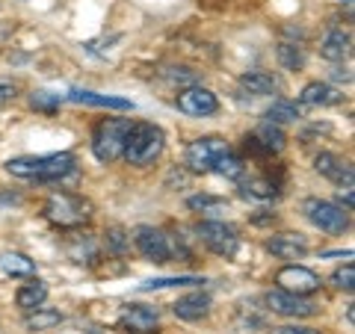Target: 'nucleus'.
<instances>
[{"label": "nucleus", "instance_id": "nucleus-1", "mask_svg": "<svg viewBox=\"0 0 355 334\" xmlns=\"http://www.w3.org/2000/svg\"><path fill=\"white\" fill-rule=\"evenodd\" d=\"M74 154L62 151V154H24V157H12L6 163V172L12 177H24V181H39V184H51V181H62L74 172Z\"/></svg>", "mask_w": 355, "mask_h": 334}, {"label": "nucleus", "instance_id": "nucleus-2", "mask_svg": "<svg viewBox=\"0 0 355 334\" xmlns=\"http://www.w3.org/2000/svg\"><path fill=\"white\" fill-rule=\"evenodd\" d=\"M166 146V137L157 125H148V121H133L130 130H128V139H125V157L130 166H148L154 163L163 154Z\"/></svg>", "mask_w": 355, "mask_h": 334}, {"label": "nucleus", "instance_id": "nucleus-3", "mask_svg": "<svg viewBox=\"0 0 355 334\" xmlns=\"http://www.w3.org/2000/svg\"><path fill=\"white\" fill-rule=\"evenodd\" d=\"M44 219L57 228H80L92 216V204L74 193H51L42 207Z\"/></svg>", "mask_w": 355, "mask_h": 334}, {"label": "nucleus", "instance_id": "nucleus-4", "mask_svg": "<svg viewBox=\"0 0 355 334\" xmlns=\"http://www.w3.org/2000/svg\"><path fill=\"white\" fill-rule=\"evenodd\" d=\"M133 121L130 118H101L92 130V154L101 163H116L125 151V139Z\"/></svg>", "mask_w": 355, "mask_h": 334}, {"label": "nucleus", "instance_id": "nucleus-5", "mask_svg": "<svg viewBox=\"0 0 355 334\" xmlns=\"http://www.w3.org/2000/svg\"><path fill=\"white\" fill-rule=\"evenodd\" d=\"M196 237L202 240V246L207 252H214L216 258H225L231 261L240 249V237L237 231L228 225V222H219V219H202L196 225Z\"/></svg>", "mask_w": 355, "mask_h": 334}, {"label": "nucleus", "instance_id": "nucleus-6", "mask_svg": "<svg viewBox=\"0 0 355 334\" xmlns=\"http://www.w3.org/2000/svg\"><path fill=\"white\" fill-rule=\"evenodd\" d=\"M228 142L222 137H202L187 146V154H184V166L190 172H214V163L228 154Z\"/></svg>", "mask_w": 355, "mask_h": 334}, {"label": "nucleus", "instance_id": "nucleus-7", "mask_svg": "<svg viewBox=\"0 0 355 334\" xmlns=\"http://www.w3.org/2000/svg\"><path fill=\"white\" fill-rule=\"evenodd\" d=\"M305 216L326 234H343L349 228V210H343L335 202H323V198H308Z\"/></svg>", "mask_w": 355, "mask_h": 334}, {"label": "nucleus", "instance_id": "nucleus-8", "mask_svg": "<svg viewBox=\"0 0 355 334\" xmlns=\"http://www.w3.org/2000/svg\"><path fill=\"white\" fill-rule=\"evenodd\" d=\"M133 243H137L142 258H148L154 263H169L172 261V240H169V234H163L160 228H154V225L133 228Z\"/></svg>", "mask_w": 355, "mask_h": 334}, {"label": "nucleus", "instance_id": "nucleus-9", "mask_svg": "<svg viewBox=\"0 0 355 334\" xmlns=\"http://www.w3.org/2000/svg\"><path fill=\"white\" fill-rule=\"evenodd\" d=\"M266 308L272 310V314H282V317H291V319H305V317H314L317 314V302H311L308 296H293V293H284V290H270L263 296Z\"/></svg>", "mask_w": 355, "mask_h": 334}, {"label": "nucleus", "instance_id": "nucleus-10", "mask_svg": "<svg viewBox=\"0 0 355 334\" xmlns=\"http://www.w3.org/2000/svg\"><path fill=\"white\" fill-rule=\"evenodd\" d=\"M275 284L279 290L284 293H293V296H311L320 290V275L305 270V266H296V263H287L275 272Z\"/></svg>", "mask_w": 355, "mask_h": 334}, {"label": "nucleus", "instance_id": "nucleus-11", "mask_svg": "<svg viewBox=\"0 0 355 334\" xmlns=\"http://www.w3.org/2000/svg\"><path fill=\"white\" fill-rule=\"evenodd\" d=\"M284 142H287V137H284L282 125H275V121H266L263 118L261 125L246 137V148L252 154H261V157H266V154H279L284 148Z\"/></svg>", "mask_w": 355, "mask_h": 334}, {"label": "nucleus", "instance_id": "nucleus-12", "mask_svg": "<svg viewBox=\"0 0 355 334\" xmlns=\"http://www.w3.org/2000/svg\"><path fill=\"white\" fill-rule=\"evenodd\" d=\"M178 109L187 116H196V118H205V116H214L219 109L216 95L205 86H190L184 92H178Z\"/></svg>", "mask_w": 355, "mask_h": 334}, {"label": "nucleus", "instance_id": "nucleus-13", "mask_svg": "<svg viewBox=\"0 0 355 334\" xmlns=\"http://www.w3.org/2000/svg\"><path fill=\"white\" fill-rule=\"evenodd\" d=\"M160 322V310L148 308V305H128L119 317V328L133 331V334H148L151 328H157Z\"/></svg>", "mask_w": 355, "mask_h": 334}, {"label": "nucleus", "instance_id": "nucleus-14", "mask_svg": "<svg viewBox=\"0 0 355 334\" xmlns=\"http://www.w3.org/2000/svg\"><path fill=\"white\" fill-rule=\"evenodd\" d=\"M314 169L323 177H329V181H335L338 186H352V177H355L352 166H349V160L338 157V154H331V151L317 154V157H314Z\"/></svg>", "mask_w": 355, "mask_h": 334}, {"label": "nucleus", "instance_id": "nucleus-15", "mask_svg": "<svg viewBox=\"0 0 355 334\" xmlns=\"http://www.w3.org/2000/svg\"><path fill=\"white\" fill-rule=\"evenodd\" d=\"M266 252L282 261H299L308 254V240L302 234H275L266 240Z\"/></svg>", "mask_w": 355, "mask_h": 334}, {"label": "nucleus", "instance_id": "nucleus-16", "mask_svg": "<svg viewBox=\"0 0 355 334\" xmlns=\"http://www.w3.org/2000/svg\"><path fill=\"white\" fill-rule=\"evenodd\" d=\"M65 101H71V104H86V107H104V109H121V113L133 109V104L128 101V98H119V95H98V92H89V89H71V92L65 95Z\"/></svg>", "mask_w": 355, "mask_h": 334}, {"label": "nucleus", "instance_id": "nucleus-17", "mask_svg": "<svg viewBox=\"0 0 355 334\" xmlns=\"http://www.w3.org/2000/svg\"><path fill=\"white\" fill-rule=\"evenodd\" d=\"M172 310H175L178 319L196 322V319H202V317L210 314V296L205 290H193V293H187V296L178 299V302L172 305Z\"/></svg>", "mask_w": 355, "mask_h": 334}, {"label": "nucleus", "instance_id": "nucleus-18", "mask_svg": "<svg viewBox=\"0 0 355 334\" xmlns=\"http://www.w3.org/2000/svg\"><path fill=\"white\" fill-rule=\"evenodd\" d=\"M343 101V95H340V89H335L331 83H308L302 92H299V104L302 107H335Z\"/></svg>", "mask_w": 355, "mask_h": 334}, {"label": "nucleus", "instance_id": "nucleus-19", "mask_svg": "<svg viewBox=\"0 0 355 334\" xmlns=\"http://www.w3.org/2000/svg\"><path fill=\"white\" fill-rule=\"evenodd\" d=\"M352 53V36L347 30H329L323 44H320V57L329 62H343Z\"/></svg>", "mask_w": 355, "mask_h": 334}, {"label": "nucleus", "instance_id": "nucleus-20", "mask_svg": "<svg viewBox=\"0 0 355 334\" xmlns=\"http://www.w3.org/2000/svg\"><path fill=\"white\" fill-rule=\"evenodd\" d=\"M65 254H69L74 263L92 266V263H98V258H101V249H98L95 237H86V234H74V237L65 243Z\"/></svg>", "mask_w": 355, "mask_h": 334}, {"label": "nucleus", "instance_id": "nucleus-21", "mask_svg": "<svg viewBox=\"0 0 355 334\" xmlns=\"http://www.w3.org/2000/svg\"><path fill=\"white\" fill-rule=\"evenodd\" d=\"M240 86L249 95H275L279 92V77L270 71H246L240 77Z\"/></svg>", "mask_w": 355, "mask_h": 334}, {"label": "nucleus", "instance_id": "nucleus-22", "mask_svg": "<svg viewBox=\"0 0 355 334\" xmlns=\"http://www.w3.org/2000/svg\"><path fill=\"white\" fill-rule=\"evenodd\" d=\"M44 299H48V284L39 281V278H33V281L21 284V287H18V293H15L18 308H24V310H36V308H42Z\"/></svg>", "mask_w": 355, "mask_h": 334}, {"label": "nucleus", "instance_id": "nucleus-23", "mask_svg": "<svg viewBox=\"0 0 355 334\" xmlns=\"http://www.w3.org/2000/svg\"><path fill=\"white\" fill-rule=\"evenodd\" d=\"M240 189H243V195H252V198H258V202H270V198H275L282 193L279 181H272V177H266V175L249 177V181H243Z\"/></svg>", "mask_w": 355, "mask_h": 334}, {"label": "nucleus", "instance_id": "nucleus-24", "mask_svg": "<svg viewBox=\"0 0 355 334\" xmlns=\"http://www.w3.org/2000/svg\"><path fill=\"white\" fill-rule=\"evenodd\" d=\"M266 121H275V125H293V121L302 118V104L296 101H284V98H279L270 109H266Z\"/></svg>", "mask_w": 355, "mask_h": 334}, {"label": "nucleus", "instance_id": "nucleus-25", "mask_svg": "<svg viewBox=\"0 0 355 334\" xmlns=\"http://www.w3.org/2000/svg\"><path fill=\"white\" fill-rule=\"evenodd\" d=\"M0 266H3L6 275H21V278L36 275V263H33L27 254H21V252H3L0 254Z\"/></svg>", "mask_w": 355, "mask_h": 334}, {"label": "nucleus", "instance_id": "nucleus-26", "mask_svg": "<svg viewBox=\"0 0 355 334\" xmlns=\"http://www.w3.org/2000/svg\"><path fill=\"white\" fill-rule=\"evenodd\" d=\"M187 207L196 210V213L214 216V213H225L228 202L225 198H219V195H193V198H187Z\"/></svg>", "mask_w": 355, "mask_h": 334}, {"label": "nucleus", "instance_id": "nucleus-27", "mask_svg": "<svg viewBox=\"0 0 355 334\" xmlns=\"http://www.w3.org/2000/svg\"><path fill=\"white\" fill-rule=\"evenodd\" d=\"M60 322H62L60 310L36 308V310H30V314H27V328H33V331H48V328H53V326H60Z\"/></svg>", "mask_w": 355, "mask_h": 334}, {"label": "nucleus", "instance_id": "nucleus-28", "mask_svg": "<svg viewBox=\"0 0 355 334\" xmlns=\"http://www.w3.org/2000/svg\"><path fill=\"white\" fill-rule=\"evenodd\" d=\"M275 53H279V62L284 65L287 71H299L305 65V51L299 48V44H293V42H282L279 48H275Z\"/></svg>", "mask_w": 355, "mask_h": 334}, {"label": "nucleus", "instance_id": "nucleus-29", "mask_svg": "<svg viewBox=\"0 0 355 334\" xmlns=\"http://www.w3.org/2000/svg\"><path fill=\"white\" fill-rule=\"evenodd\" d=\"M214 172L222 175V177H231V181H240L243 175H246V163H243L237 154H222V157L214 163Z\"/></svg>", "mask_w": 355, "mask_h": 334}, {"label": "nucleus", "instance_id": "nucleus-30", "mask_svg": "<svg viewBox=\"0 0 355 334\" xmlns=\"http://www.w3.org/2000/svg\"><path fill=\"white\" fill-rule=\"evenodd\" d=\"M193 284H205V281H202V278H196V275H178V278H151V281L139 284V290H142V293H148V290H166V287H193Z\"/></svg>", "mask_w": 355, "mask_h": 334}, {"label": "nucleus", "instance_id": "nucleus-31", "mask_svg": "<svg viewBox=\"0 0 355 334\" xmlns=\"http://www.w3.org/2000/svg\"><path fill=\"white\" fill-rule=\"evenodd\" d=\"M104 246H107L110 254L121 258V254H128V249H130V234H128L125 228H119V225L107 228V234H104Z\"/></svg>", "mask_w": 355, "mask_h": 334}, {"label": "nucleus", "instance_id": "nucleus-32", "mask_svg": "<svg viewBox=\"0 0 355 334\" xmlns=\"http://www.w3.org/2000/svg\"><path fill=\"white\" fill-rule=\"evenodd\" d=\"M62 101H65V98L62 95H53V92H33L30 95V107L39 109V113H57Z\"/></svg>", "mask_w": 355, "mask_h": 334}, {"label": "nucleus", "instance_id": "nucleus-33", "mask_svg": "<svg viewBox=\"0 0 355 334\" xmlns=\"http://www.w3.org/2000/svg\"><path fill=\"white\" fill-rule=\"evenodd\" d=\"M331 284H335L338 290L352 293V287H355V266L347 263V266H340V270H335V275H331Z\"/></svg>", "mask_w": 355, "mask_h": 334}, {"label": "nucleus", "instance_id": "nucleus-34", "mask_svg": "<svg viewBox=\"0 0 355 334\" xmlns=\"http://www.w3.org/2000/svg\"><path fill=\"white\" fill-rule=\"evenodd\" d=\"M338 202H340V207H343V210H349V213H352V204H355V193H352V186H340V189H338Z\"/></svg>", "mask_w": 355, "mask_h": 334}, {"label": "nucleus", "instance_id": "nucleus-35", "mask_svg": "<svg viewBox=\"0 0 355 334\" xmlns=\"http://www.w3.org/2000/svg\"><path fill=\"white\" fill-rule=\"evenodd\" d=\"M15 95H18V89H15L12 83H3V80H0V107L12 104V101H15Z\"/></svg>", "mask_w": 355, "mask_h": 334}, {"label": "nucleus", "instance_id": "nucleus-36", "mask_svg": "<svg viewBox=\"0 0 355 334\" xmlns=\"http://www.w3.org/2000/svg\"><path fill=\"white\" fill-rule=\"evenodd\" d=\"M272 334H320V331L305 326H282V328H272Z\"/></svg>", "mask_w": 355, "mask_h": 334}, {"label": "nucleus", "instance_id": "nucleus-37", "mask_svg": "<svg viewBox=\"0 0 355 334\" xmlns=\"http://www.w3.org/2000/svg\"><path fill=\"white\" fill-rule=\"evenodd\" d=\"M335 80H343V83H352V71H349V69H335Z\"/></svg>", "mask_w": 355, "mask_h": 334}]
</instances>
